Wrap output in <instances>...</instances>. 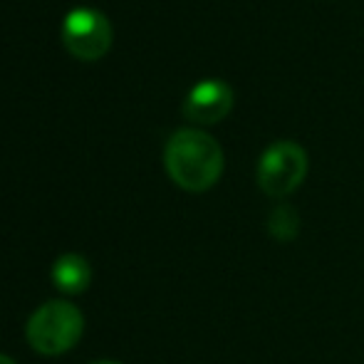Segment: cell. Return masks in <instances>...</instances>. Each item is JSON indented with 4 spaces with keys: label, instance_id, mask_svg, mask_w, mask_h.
<instances>
[{
    "label": "cell",
    "instance_id": "1",
    "mask_svg": "<svg viewBox=\"0 0 364 364\" xmlns=\"http://www.w3.org/2000/svg\"><path fill=\"white\" fill-rule=\"evenodd\" d=\"M164 164L176 186L183 191H208L223 173V149L201 129H178L168 136Z\"/></svg>",
    "mask_w": 364,
    "mask_h": 364
},
{
    "label": "cell",
    "instance_id": "2",
    "mask_svg": "<svg viewBox=\"0 0 364 364\" xmlns=\"http://www.w3.org/2000/svg\"><path fill=\"white\" fill-rule=\"evenodd\" d=\"M85 330V317L73 302L50 300L30 315L28 320V342L40 355H65L80 342Z\"/></svg>",
    "mask_w": 364,
    "mask_h": 364
},
{
    "label": "cell",
    "instance_id": "3",
    "mask_svg": "<svg viewBox=\"0 0 364 364\" xmlns=\"http://www.w3.org/2000/svg\"><path fill=\"white\" fill-rule=\"evenodd\" d=\"M307 151L295 141H275L258 159V186L273 198H285L305 181Z\"/></svg>",
    "mask_w": 364,
    "mask_h": 364
},
{
    "label": "cell",
    "instance_id": "4",
    "mask_svg": "<svg viewBox=\"0 0 364 364\" xmlns=\"http://www.w3.org/2000/svg\"><path fill=\"white\" fill-rule=\"evenodd\" d=\"M114 40V30L107 15L95 8H75L63 23V43L75 58L100 60L107 55Z\"/></svg>",
    "mask_w": 364,
    "mask_h": 364
},
{
    "label": "cell",
    "instance_id": "5",
    "mask_svg": "<svg viewBox=\"0 0 364 364\" xmlns=\"http://www.w3.org/2000/svg\"><path fill=\"white\" fill-rule=\"evenodd\" d=\"M233 109V90L220 80L198 82L183 102V117L193 124H216Z\"/></svg>",
    "mask_w": 364,
    "mask_h": 364
},
{
    "label": "cell",
    "instance_id": "6",
    "mask_svg": "<svg viewBox=\"0 0 364 364\" xmlns=\"http://www.w3.org/2000/svg\"><path fill=\"white\" fill-rule=\"evenodd\" d=\"M53 283L68 295H80L92 283V265L77 253L63 255L53 265Z\"/></svg>",
    "mask_w": 364,
    "mask_h": 364
},
{
    "label": "cell",
    "instance_id": "7",
    "mask_svg": "<svg viewBox=\"0 0 364 364\" xmlns=\"http://www.w3.org/2000/svg\"><path fill=\"white\" fill-rule=\"evenodd\" d=\"M268 230L273 238L288 243V240H292L297 235V230H300V216H297V211L290 203H280V206H275L273 211H270Z\"/></svg>",
    "mask_w": 364,
    "mask_h": 364
},
{
    "label": "cell",
    "instance_id": "8",
    "mask_svg": "<svg viewBox=\"0 0 364 364\" xmlns=\"http://www.w3.org/2000/svg\"><path fill=\"white\" fill-rule=\"evenodd\" d=\"M0 364H15L10 357H5V355H0Z\"/></svg>",
    "mask_w": 364,
    "mask_h": 364
},
{
    "label": "cell",
    "instance_id": "9",
    "mask_svg": "<svg viewBox=\"0 0 364 364\" xmlns=\"http://www.w3.org/2000/svg\"><path fill=\"white\" fill-rule=\"evenodd\" d=\"M92 364H119V362H109V360H102V362H92Z\"/></svg>",
    "mask_w": 364,
    "mask_h": 364
}]
</instances>
